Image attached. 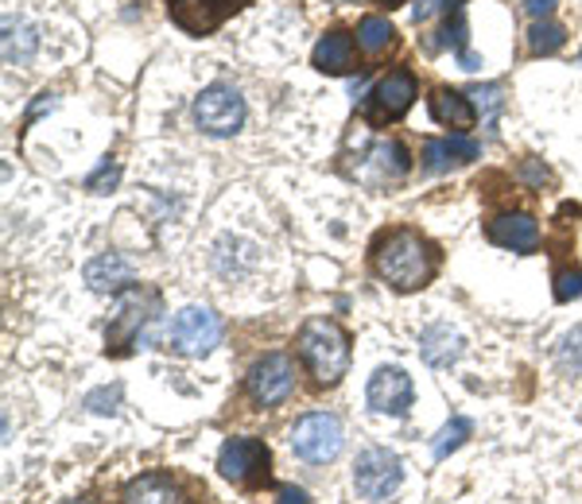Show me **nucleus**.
<instances>
[{
	"label": "nucleus",
	"mask_w": 582,
	"mask_h": 504,
	"mask_svg": "<svg viewBox=\"0 0 582 504\" xmlns=\"http://www.w3.org/2000/svg\"><path fill=\"white\" fill-rule=\"evenodd\" d=\"M373 268L389 288L397 291H420L431 283L439 268L435 245L423 241L412 230H392L384 238H377L373 245Z\"/></svg>",
	"instance_id": "nucleus-1"
},
{
	"label": "nucleus",
	"mask_w": 582,
	"mask_h": 504,
	"mask_svg": "<svg viewBox=\"0 0 582 504\" xmlns=\"http://www.w3.org/2000/svg\"><path fill=\"white\" fill-rule=\"evenodd\" d=\"M299 357L319 384H338L350 369V334L330 319H311L299 330Z\"/></svg>",
	"instance_id": "nucleus-2"
},
{
	"label": "nucleus",
	"mask_w": 582,
	"mask_h": 504,
	"mask_svg": "<svg viewBox=\"0 0 582 504\" xmlns=\"http://www.w3.org/2000/svg\"><path fill=\"white\" fill-rule=\"evenodd\" d=\"M345 435H342V420L330 412H311L291 427V451L295 458L311 462V466H327L342 454Z\"/></svg>",
	"instance_id": "nucleus-3"
},
{
	"label": "nucleus",
	"mask_w": 582,
	"mask_h": 504,
	"mask_svg": "<svg viewBox=\"0 0 582 504\" xmlns=\"http://www.w3.org/2000/svg\"><path fill=\"white\" fill-rule=\"evenodd\" d=\"M400 482H404V466H400L397 454L384 451V446H369V451H361L358 462H353V490H358L361 501L369 504L389 501L392 493L400 490Z\"/></svg>",
	"instance_id": "nucleus-4"
},
{
	"label": "nucleus",
	"mask_w": 582,
	"mask_h": 504,
	"mask_svg": "<svg viewBox=\"0 0 582 504\" xmlns=\"http://www.w3.org/2000/svg\"><path fill=\"white\" fill-rule=\"evenodd\" d=\"M218 337H222V322L210 306H183L168 330V345L183 357H207Z\"/></svg>",
	"instance_id": "nucleus-5"
},
{
	"label": "nucleus",
	"mask_w": 582,
	"mask_h": 504,
	"mask_svg": "<svg viewBox=\"0 0 582 504\" xmlns=\"http://www.w3.org/2000/svg\"><path fill=\"white\" fill-rule=\"evenodd\" d=\"M194 124L210 137H233L245 124V101L233 85H207L194 98Z\"/></svg>",
	"instance_id": "nucleus-6"
},
{
	"label": "nucleus",
	"mask_w": 582,
	"mask_h": 504,
	"mask_svg": "<svg viewBox=\"0 0 582 504\" xmlns=\"http://www.w3.org/2000/svg\"><path fill=\"white\" fill-rule=\"evenodd\" d=\"M245 389L253 396V404L277 407L295 392V361L288 353H264L245 376Z\"/></svg>",
	"instance_id": "nucleus-7"
},
{
	"label": "nucleus",
	"mask_w": 582,
	"mask_h": 504,
	"mask_svg": "<svg viewBox=\"0 0 582 504\" xmlns=\"http://www.w3.org/2000/svg\"><path fill=\"white\" fill-rule=\"evenodd\" d=\"M269 462L272 454L261 439H230L218 454V470H222L225 482L245 485V490L269 482Z\"/></svg>",
	"instance_id": "nucleus-8"
},
{
	"label": "nucleus",
	"mask_w": 582,
	"mask_h": 504,
	"mask_svg": "<svg viewBox=\"0 0 582 504\" xmlns=\"http://www.w3.org/2000/svg\"><path fill=\"white\" fill-rule=\"evenodd\" d=\"M415 93H420V85H415L412 70H389V74H384L381 82L373 85V93H369L365 117H369V121H377V124L400 121V117L412 109Z\"/></svg>",
	"instance_id": "nucleus-9"
},
{
	"label": "nucleus",
	"mask_w": 582,
	"mask_h": 504,
	"mask_svg": "<svg viewBox=\"0 0 582 504\" xmlns=\"http://www.w3.org/2000/svg\"><path fill=\"white\" fill-rule=\"evenodd\" d=\"M365 396L377 415H408V407H412V376L400 365H381L369 376Z\"/></svg>",
	"instance_id": "nucleus-10"
},
{
	"label": "nucleus",
	"mask_w": 582,
	"mask_h": 504,
	"mask_svg": "<svg viewBox=\"0 0 582 504\" xmlns=\"http://www.w3.org/2000/svg\"><path fill=\"white\" fill-rule=\"evenodd\" d=\"M144 319H148V314H144V295H140V291H124V295L117 299V314H113V322H109V330H106L109 350L129 353V345L137 342Z\"/></svg>",
	"instance_id": "nucleus-11"
},
{
	"label": "nucleus",
	"mask_w": 582,
	"mask_h": 504,
	"mask_svg": "<svg viewBox=\"0 0 582 504\" xmlns=\"http://www.w3.org/2000/svg\"><path fill=\"white\" fill-rule=\"evenodd\" d=\"M493 245L513 252H536L540 249V222L532 214H501L485 225Z\"/></svg>",
	"instance_id": "nucleus-12"
},
{
	"label": "nucleus",
	"mask_w": 582,
	"mask_h": 504,
	"mask_svg": "<svg viewBox=\"0 0 582 504\" xmlns=\"http://www.w3.org/2000/svg\"><path fill=\"white\" fill-rule=\"evenodd\" d=\"M314 70L322 74H350L353 70V36L350 31H327L311 51Z\"/></svg>",
	"instance_id": "nucleus-13"
},
{
	"label": "nucleus",
	"mask_w": 582,
	"mask_h": 504,
	"mask_svg": "<svg viewBox=\"0 0 582 504\" xmlns=\"http://www.w3.org/2000/svg\"><path fill=\"white\" fill-rule=\"evenodd\" d=\"M124 504H183V493H179L175 477L168 474H144L132 477L121 493Z\"/></svg>",
	"instance_id": "nucleus-14"
},
{
	"label": "nucleus",
	"mask_w": 582,
	"mask_h": 504,
	"mask_svg": "<svg viewBox=\"0 0 582 504\" xmlns=\"http://www.w3.org/2000/svg\"><path fill=\"white\" fill-rule=\"evenodd\" d=\"M431 117H435L439 124H451V129H474V121H478L470 93L446 90V85L431 93Z\"/></svg>",
	"instance_id": "nucleus-15"
},
{
	"label": "nucleus",
	"mask_w": 582,
	"mask_h": 504,
	"mask_svg": "<svg viewBox=\"0 0 582 504\" xmlns=\"http://www.w3.org/2000/svg\"><path fill=\"white\" fill-rule=\"evenodd\" d=\"M168 16L187 31V36H210V31L222 23V12L210 8L207 0H171Z\"/></svg>",
	"instance_id": "nucleus-16"
},
{
	"label": "nucleus",
	"mask_w": 582,
	"mask_h": 504,
	"mask_svg": "<svg viewBox=\"0 0 582 504\" xmlns=\"http://www.w3.org/2000/svg\"><path fill=\"white\" fill-rule=\"evenodd\" d=\"M420 350H423V361H428V365L446 369V365H454V361H459V353H462V337H459V334H451V330H446V326H431V330H423Z\"/></svg>",
	"instance_id": "nucleus-17"
},
{
	"label": "nucleus",
	"mask_w": 582,
	"mask_h": 504,
	"mask_svg": "<svg viewBox=\"0 0 582 504\" xmlns=\"http://www.w3.org/2000/svg\"><path fill=\"white\" fill-rule=\"evenodd\" d=\"M392 43H397V28H392L384 16H365V20L358 23V47L369 59H381Z\"/></svg>",
	"instance_id": "nucleus-18"
},
{
	"label": "nucleus",
	"mask_w": 582,
	"mask_h": 504,
	"mask_svg": "<svg viewBox=\"0 0 582 504\" xmlns=\"http://www.w3.org/2000/svg\"><path fill=\"white\" fill-rule=\"evenodd\" d=\"M446 8H451V16H446V31H443L446 43L454 47V54H459L462 67H466V70H478L482 62H478V54H470V47H466V39H470V36H466V0H451Z\"/></svg>",
	"instance_id": "nucleus-19"
},
{
	"label": "nucleus",
	"mask_w": 582,
	"mask_h": 504,
	"mask_svg": "<svg viewBox=\"0 0 582 504\" xmlns=\"http://www.w3.org/2000/svg\"><path fill=\"white\" fill-rule=\"evenodd\" d=\"M86 280H90V288H98V291L124 288V283L132 280V268L124 264L121 256H98L90 268H86Z\"/></svg>",
	"instance_id": "nucleus-20"
},
{
	"label": "nucleus",
	"mask_w": 582,
	"mask_h": 504,
	"mask_svg": "<svg viewBox=\"0 0 582 504\" xmlns=\"http://www.w3.org/2000/svg\"><path fill=\"white\" fill-rule=\"evenodd\" d=\"M36 47H39V36L31 23H12V20L4 23V59L12 62V67H23V62L36 54Z\"/></svg>",
	"instance_id": "nucleus-21"
},
{
	"label": "nucleus",
	"mask_w": 582,
	"mask_h": 504,
	"mask_svg": "<svg viewBox=\"0 0 582 504\" xmlns=\"http://www.w3.org/2000/svg\"><path fill=\"white\" fill-rule=\"evenodd\" d=\"M568 43V31L552 20H536L529 28V51L532 54H555L560 47Z\"/></svg>",
	"instance_id": "nucleus-22"
},
{
	"label": "nucleus",
	"mask_w": 582,
	"mask_h": 504,
	"mask_svg": "<svg viewBox=\"0 0 582 504\" xmlns=\"http://www.w3.org/2000/svg\"><path fill=\"white\" fill-rule=\"evenodd\" d=\"M470 431H474V427H470V420H462V415H459V420H451V423H446V427L435 435V446H431V454H435V458H446V454L459 451V446L466 443Z\"/></svg>",
	"instance_id": "nucleus-23"
},
{
	"label": "nucleus",
	"mask_w": 582,
	"mask_h": 504,
	"mask_svg": "<svg viewBox=\"0 0 582 504\" xmlns=\"http://www.w3.org/2000/svg\"><path fill=\"white\" fill-rule=\"evenodd\" d=\"M454 152H451V144H446V140H428V144H423V168L428 171H451L454 168Z\"/></svg>",
	"instance_id": "nucleus-24"
},
{
	"label": "nucleus",
	"mask_w": 582,
	"mask_h": 504,
	"mask_svg": "<svg viewBox=\"0 0 582 504\" xmlns=\"http://www.w3.org/2000/svg\"><path fill=\"white\" fill-rule=\"evenodd\" d=\"M377 155H381V168L389 171V175H404L408 171V152L400 148V140H381Z\"/></svg>",
	"instance_id": "nucleus-25"
},
{
	"label": "nucleus",
	"mask_w": 582,
	"mask_h": 504,
	"mask_svg": "<svg viewBox=\"0 0 582 504\" xmlns=\"http://www.w3.org/2000/svg\"><path fill=\"white\" fill-rule=\"evenodd\" d=\"M560 361H563V369H568V373H582V326H575L568 337H563Z\"/></svg>",
	"instance_id": "nucleus-26"
},
{
	"label": "nucleus",
	"mask_w": 582,
	"mask_h": 504,
	"mask_svg": "<svg viewBox=\"0 0 582 504\" xmlns=\"http://www.w3.org/2000/svg\"><path fill=\"white\" fill-rule=\"evenodd\" d=\"M470 98H478V105H485V129H493L498 124V113H501V85H478V90H470Z\"/></svg>",
	"instance_id": "nucleus-27"
},
{
	"label": "nucleus",
	"mask_w": 582,
	"mask_h": 504,
	"mask_svg": "<svg viewBox=\"0 0 582 504\" xmlns=\"http://www.w3.org/2000/svg\"><path fill=\"white\" fill-rule=\"evenodd\" d=\"M575 295H582V272H560L555 275V299H560V303H571V299Z\"/></svg>",
	"instance_id": "nucleus-28"
},
{
	"label": "nucleus",
	"mask_w": 582,
	"mask_h": 504,
	"mask_svg": "<svg viewBox=\"0 0 582 504\" xmlns=\"http://www.w3.org/2000/svg\"><path fill=\"white\" fill-rule=\"evenodd\" d=\"M117 179H121V168H117V163H101V171H98V175L86 179V187H90L93 194H106V187L113 191Z\"/></svg>",
	"instance_id": "nucleus-29"
},
{
	"label": "nucleus",
	"mask_w": 582,
	"mask_h": 504,
	"mask_svg": "<svg viewBox=\"0 0 582 504\" xmlns=\"http://www.w3.org/2000/svg\"><path fill=\"white\" fill-rule=\"evenodd\" d=\"M555 4H560V0H524V12H529L532 20H548V16L555 12Z\"/></svg>",
	"instance_id": "nucleus-30"
},
{
	"label": "nucleus",
	"mask_w": 582,
	"mask_h": 504,
	"mask_svg": "<svg viewBox=\"0 0 582 504\" xmlns=\"http://www.w3.org/2000/svg\"><path fill=\"white\" fill-rule=\"evenodd\" d=\"M443 4H451V0H415V8H412V16H415V23H423V20H431V16L439 12Z\"/></svg>",
	"instance_id": "nucleus-31"
},
{
	"label": "nucleus",
	"mask_w": 582,
	"mask_h": 504,
	"mask_svg": "<svg viewBox=\"0 0 582 504\" xmlns=\"http://www.w3.org/2000/svg\"><path fill=\"white\" fill-rule=\"evenodd\" d=\"M277 504H311V501H307L303 490H295V485H284V490H280V497H277Z\"/></svg>",
	"instance_id": "nucleus-32"
},
{
	"label": "nucleus",
	"mask_w": 582,
	"mask_h": 504,
	"mask_svg": "<svg viewBox=\"0 0 582 504\" xmlns=\"http://www.w3.org/2000/svg\"><path fill=\"white\" fill-rule=\"evenodd\" d=\"M381 4H389V8H397V4H404V0H381Z\"/></svg>",
	"instance_id": "nucleus-33"
},
{
	"label": "nucleus",
	"mask_w": 582,
	"mask_h": 504,
	"mask_svg": "<svg viewBox=\"0 0 582 504\" xmlns=\"http://www.w3.org/2000/svg\"><path fill=\"white\" fill-rule=\"evenodd\" d=\"M67 504H82V501H67Z\"/></svg>",
	"instance_id": "nucleus-34"
}]
</instances>
